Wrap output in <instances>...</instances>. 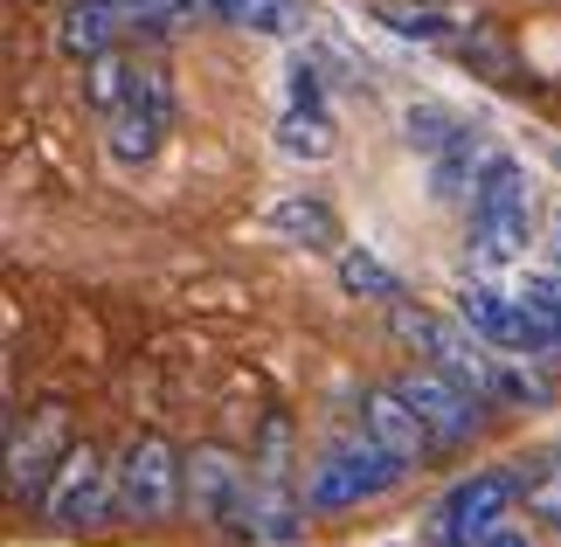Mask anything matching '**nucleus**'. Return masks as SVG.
<instances>
[{"label": "nucleus", "mask_w": 561, "mask_h": 547, "mask_svg": "<svg viewBox=\"0 0 561 547\" xmlns=\"http://www.w3.org/2000/svg\"><path fill=\"white\" fill-rule=\"evenodd\" d=\"M83 98H91V112L104 125V152H112V167L160 160V146H167V133H174V118H181L174 77H167L160 56L112 49L104 62L83 70Z\"/></svg>", "instance_id": "nucleus-1"}, {"label": "nucleus", "mask_w": 561, "mask_h": 547, "mask_svg": "<svg viewBox=\"0 0 561 547\" xmlns=\"http://www.w3.org/2000/svg\"><path fill=\"white\" fill-rule=\"evenodd\" d=\"M527 243H534V181L513 152H500L479 194L465 202V250H471V264L500 271V264H520Z\"/></svg>", "instance_id": "nucleus-2"}, {"label": "nucleus", "mask_w": 561, "mask_h": 547, "mask_svg": "<svg viewBox=\"0 0 561 547\" xmlns=\"http://www.w3.org/2000/svg\"><path fill=\"white\" fill-rule=\"evenodd\" d=\"M118 471V527H174L187 513V451L160 430L125 436L112 457Z\"/></svg>", "instance_id": "nucleus-3"}, {"label": "nucleus", "mask_w": 561, "mask_h": 547, "mask_svg": "<svg viewBox=\"0 0 561 547\" xmlns=\"http://www.w3.org/2000/svg\"><path fill=\"white\" fill-rule=\"evenodd\" d=\"M388 333H396L416 361L444 367L450 381H465L471 396H485V402H492V388H500V346L479 340L458 312H437V305L402 298V305H388Z\"/></svg>", "instance_id": "nucleus-4"}, {"label": "nucleus", "mask_w": 561, "mask_h": 547, "mask_svg": "<svg viewBox=\"0 0 561 547\" xmlns=\"http://www.w3.org/2000/svg\"><path fill=\"white\" fill-rule=\"evenodd\" d=\"M409 478V465L396 451H381L368 430H347L333 436L327 451L306 465V506L312 513H354V506H375V499H388Z\"/></svg>", "instance_id": "nucleus-5"}, {"label": "nucleus", "mask_w": 561, "mask_h": 547, "mask_svg": "<svg viewBox=\"0 0 561 547\" xmlns=\"http://www.w3.org/2000/svg\"><path fill=\"white\" fill-rule=\"evenodd\" d=\"M42 520L62 534H91L118 520V471L98 444H70V457L56 465L49 492H42Z\"/></svg>", "instance_id": "nucleus-6"}, {"label": "nucleus", "mask_w": 561, "mask_h": 547, "mask_svg": "<svg viewBox=\"0 0 561 547\" xmlns=\"http://www.w3.org/2000/svg\"><path fill=\"white\" fill-rule=\"evenodd\" d=\"M70 409L62 402H35L28 423L8 415V499L14 506H42V492H49L56 465L70 457Z\"/></svg>", "instance_id": "nucleus-7"}, {"label": "nucleus", "mask_w": 561, "mask_h": 547, "mask_svg": "<svg viewBox=\"0 0 561 547\" xmlns=\"http://www.w3.org/2000/svg\"><path fill=\"white\" fill-rule=\"evenodd\" d=\"M250 478L256 465L236 444H187V520H202L215 534H236V520H243V499H250Z\"/></svg>", "instance_id": "nucleus-8"}, {"label": "nucleus", "mask_w": 561, "mask_h": 547, "mask_svg": "<svg viewBox=\"0 0 561 547\" xmlns=\"http://www.w3.org/2000/svg\"><path fill=\"white\" fill-rule=\"evenodd\" d=\"M513 506H520V471L513 465H479L430 506V534H450V540L479 547L500 520H513Z\"/></svg>", "instance_id": "nucleus-9"}, {"label": "nucleus", "mask_w": 561, "mask_h": 547, "mask_svg": "<svg viewBox=\"0 0 561 547\" xmlns=\"http://www.w3.org/2000/svg\"><path fill=\"white\" fill-rule=\"evenodd\" d=\"M396 388L409 402L423 409V423H430V436H437V451L450 457V451H471L485 436V396H471L465 381H450L444 367H430V361H416V367H402L396 375Z\"/></svg>", "instance_id": "nucleus-10"}, {"label": "nucleus", "mask_w": 561, "mask_h": 547, "mask_svg": "<svg viewBox=\"0 0 561 547\" xmlns=\"http://www.w3.org/2000/svg\"><path fill=\"white\" fill-rule=\"evenodd\" d=\"M306 478L298 471H256L250 478V499H243V520H236L229 540L243 547H298L306 540Z\"/></svg>", "instance_id": "nucleus-11"}, {"label": "nucleus", "mask_w": 561, "mask_h": 547, "mask_svg": "<svg viewBox=\"0 0 561 547\" xmlns=\"http://www.w3.org/2000/svg\"><path fill=\"white\" fill-rule=\"evenodd\" d=\"M354 423L368 430L381 451H396L409 471H423L430 457H444V451H437V436H430V423H423V409H416V402H409L402 388H396V375L360 388V409H354Z\"/></svg>", "instance_id": "nucleus-12"}, {"label": "nucleus", "mask_w": 561, "mask_h": 547, "mask_svg": "<svg viewBox=\"0 0 561 547\" xmlns=\"http://www.w3.org/2000/svg\"><path fill=\"white\" fill-rule=\"evenodd\" d=\"M125 35H133V21H125L118 0H62V14H56V56L77 62V70L125 49Z\"/></svg>", "instance_id": "nucleus-13"}, {"label": "nucleus", "mask_w": 561, "mask_h": 547, "mask_svg": "<svg viewBox=\"0 0 561 547\" xmlns=\"http://www.w3.org/2000/svg\"><path fill=\"white\" fill-rule=\"evenodd\" d=\"M458 319H465L479 340H492L500 354H534V319H527L520 292H492V284H465V292H458ZM534 361H541V354H534Z\"/></svg>", "instance_id": "nucleus-14"}, {"label": "nucleus", "mask_w": 561, "mask_h": 547, "mask_svg": "<svg viewBox=\"0 0 561 547\" xmlns=\"http://www.w3.org/2000/svg\"><path fill=\"white\" fill-rule=\"evenodd\" d=\"M492 160H500V146H492L479 125H465L450 146L430 152V194H437V202H471L479 181L492 173Z\"/></svg>", "instance_id": "nucleus-15"}, {"label": "nucleus", "mask_w": 561, "mask_h": 547, "mask_svg": "<svg viewBox=\"0 0 561 547\" xmlns=\"http://www.w3.org/2000/svg\"><path fill=\"white\" fill-rule=\"evenodd\" d=\"M264 229L277 236V243H298V250H340V215L319 202V194H277L271 215H264Z\"/></svg>", "instance_id": "nucleus-16"}, {"label": "nucleus", "mask_w": 561, "mask_h": 547, "mask_svg": "<svg viewBox=\"0 0 561 547\" xmlns=\"http://www.w3.org/2000/svg\"><path fill=\"white\" fill-rule=\"evenodd\" d=\"M513 471H520V506L534 527L561 534V451H534V457H513Z\"/></svg>", "instance_id": "nucleus-17"}, {"label": "nucleus", "mask_w": 561, "mask_h": 547, "mask_svg": "<svg viewBox=\"0 0 561 547\" xmlns=\"http://www.w3.org/2000/svg\"><path fill=\"white\" fill-rule=\"evenodd\" d=\"M208 21H229V29H256V35H298L306 29V8L298 0H202Z\"/></svg>", "instance_id": "nucleus-18"}, {"label": "nucleus", "mask_w": 561, "mask_h": 547, "mask_svg": "<svg viewBox=\"0 0 561 547\" xmlns=\"http://www.w3.org/2000/svg\"><path fill=\"white\" fill-rule=\"evenodd\" d=\"M520 305L534 319V354H561V271H527Z\"/></svg>", "instance_id": "nucleus-19"}, {"label": "nucleus", "mask_w": 561, "mask_h": 547, "mask_svg": "<svg viewBox=\"0 0 561 547\" xmlns=\"http://www.w3.org/2000/svg\"><path fill=\"white\" fill-rule=\"evenodd\" d=\"M340 284L354 298H375V305H402V277L381 264L375 250H340Z\"/></svg>", "instance_id": "nucleus-20"}, {"label": "nucleus", "mask_w": 561, "mask_h": 547, "mask_svg": "<svg viewBox=\"0 0 561 547\" xmlns=\"http://www.w3.org/2000/svg\"><path fill=\"white\" fill-rule=\"evenodd\" d=\"M527 361L534 354H500V388H492V402H506V409H548L554 402V381L534 375Z\"/></svg>", "instance_id": "nucleus-21"}, {"label": "nucleus", "mask_w": 561, "mask_h": 547, "mask_svg": "<svg viewBox=\"0 0 561 547\" xmlns=\"http://www.w3.org/2000/svg\"><path fill=\"white\" fill-rule=\"evenodd\" d=\"M277 146H285V152H306V160H327V152H333L327 104H291L285 125H277Z\"/></svg>", "instance_id": "nucleus-22"}, {"label": "nucleus", "mask_w": 561, "mask_h": 547, "mask_svg": "<svg viewBox=\"0 0 561 547\" xmlns=\"http://www.w3.org/2000/svg\"><path fill=\"white\" fill-rule=\"evenodd\" d=\"M118 8H125V21H133V35H174L194 14H208L202 0H118Z\"/></svg>", "instance_id": "nucleus-23"}, {"label": "nucleus", "mask_w": 561, "mask_h": 547, "mask_svg": "<svg viewBox=\"0 0 561 547\" xmlns=\"http://www.w3.org/2000/svg\"><path fill=\"white\" fill-rule=\"evenodd\" d=\"M458 133H465V118H450V112H430V104H423V112H409V146H423V152L450 146Z\"/></svg>", "instance_id": "nucleus-24"}, {"label": "nucleus", "mask_w": 561, "mask_h": 547, "mask_svg": "<svg viewBox=\"0 0 561 547\" xmlns=\"http://www.w3.org/2000/svg\"><path fill=\"white\" fill-rule=\"evenodd\" d=\"M381 21L396 35H416V42H450V21L430 14V8H381Z\"/></svg>", "instance_id": "nucleus-25"}, {"label": "nucleus", "mask_w": 561, "mask_h": 547, "mask_svg": "<svg viewBox=\"0 0 561 547\" xmlns=\"http://www.w3.org/2000/svg\"><path fill=\"white\" fill-rule=\"evenodd\" d=\"M479 547H534V534L520 527V520H500V527H492V534H485Z\"/></svg>", "instance_id": "nucleus-26"}, {"label": "nucleus", "mask_w": 561, "mask_h": 547, "mask_svg": "<svg viewBox=\"0 0 561 547\" xmlns=\"http://www.w3.org/2000/svg\"><path fill=\"white\" fill-rule=\"evenodd\" d=\"M548 271H561V215L548 223Z\"/></svg>", "instance_id": "nucleus-27"}]
</instances>
